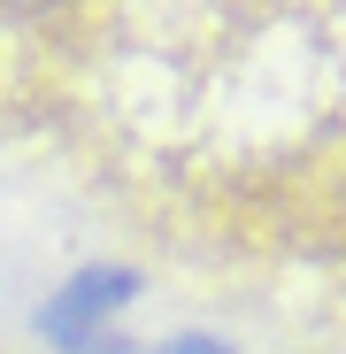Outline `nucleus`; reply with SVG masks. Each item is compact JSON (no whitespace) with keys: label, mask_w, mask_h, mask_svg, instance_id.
<instances>
[{"label":"nucleus","mask_w":346,"mask_h":354,"mask_svg":"<svg viewBox=\"0 0 346 354\" xmlns=\"http://www.w3.org/2000/svg\"><path fill=\"white\" fill-rule=\"evenodd\" d=\"M131 292H139L131 270H85V277L62 292V301H46L39 331H46V339H62V346H93V331H100L115 308H124Z\"/></svg>","instance_id":"1"},{"label":"nucleus","mask_w":346,"mask_h":354,"mask_svg":"<svg viewBox=\"0 0 346 354\" xmlns=\"http://www.w3.org/2000/svg\"><path fill=\"white\" fill-rule=\"evenodd\" d=\"M154 354H231L223 339H177V346H154Z\"/></svg>","instance_id":"2"},{"label":"nucleus","mask_w":346,"mask_h":354,"mask_svg":"<svg viewBox=\"0 0 346 354\" xmlns=\"http://www.w3.org/2000/svg\"><path fill=\"white\" fill-rule=\"evenodd\" d=\"M8 8H46V0H8Z\"/></svg>","instance_id":"3"}]
</instances>
